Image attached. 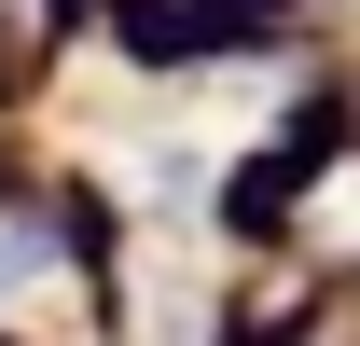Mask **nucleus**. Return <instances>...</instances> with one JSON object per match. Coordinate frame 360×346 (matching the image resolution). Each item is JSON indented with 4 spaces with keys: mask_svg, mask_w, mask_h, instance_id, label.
<instances>
[{
    "mask_svg": "<svg viewBox=\"0 0 360 346\" xmlns=\"http://www.w3.org/2000/svg\"><path fill=\"white\" fill-rule=\"evenodd\" d=\"M42 263H56V250H42V236H28V222H0V291H28Z\"/></svg>",
    "mask_w": 360,
    "mask_h": 346,
    "instance_id": "f257e3e1",
    "label": "nucleus"
}]
</instances>
